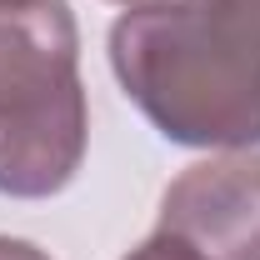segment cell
<instances>
[{"label": "cell", "mask_w": 260, "mask_h": 260, "mask_svg": "<svg viewBox=\"0 0 260 260\" xmlns=\"http://www.w3.org/2000/svg\"><path fill=\"white\" fill-rule=\"evenodd\" d=\"M115 80L150 125L195 150L260 145V60L195 0H145L110 25Z\"/></svg>", "instance_id": "cell-1"}, {"label": "cell", "mask_w": 260, "mask_h": 260, "mask_svg": "<svg viewBox=\"0 0 260 260\" xmlns=\"http://www.w3.org/2000/svg\"><path fill=\"white\" fill-rule=\"evenodd\" d=\"M80 30L65 0L0 5V195L45 200L85 160Z\"/></svg>", "instance_id": "cell-2"}, {"label": "cell", "mask_w": 260, "mask_h": 260, "mask_svg": "<svg viewBox=\"0 0 260 260\" xmlns=\"http://www.w3.org/2000/svg\"><path fill=\"white\" fill-rule=\"evenodd\" d=\"M160 230L195 260H260V155L225 150L170 180Z\"/></svg>", "instance_id": "cell-3"}, {"label": "cell", "mask_w": 260, "mask_h": 260, "mask_svg": "<svg viewBox=\"0 0 260 260\" xmlns=\"http://www.w3.org/2000/svg\"><path fill=\"white\" fill-rule=\"evenodd\" d=\"M195 5L210 25H220L240 50L260 60V0H195Z\"/></svg>", "instance_id": "cell-4"}, {"label": "cell", "mask_w": 260, "mask_h": 260, "mask_svg": "<svg viewBox=\"0 0 260 260\" xmlns=\"http://www.w3.org/2000/svg\"><path fill=\"white\" fill-rule=\"evenodd\" d=\"M125 260H195V255L185 250V245H180V240H175V235L155 230V235H150L145 245H135V250H130Z\"/></svg>", "instance_id": "cell-5"}, {"label": "cell", "mask_w": 260, "mask_h": 260, "mask_svg": "<svg viewBox=\"0 0 260 260\" xmlns=\"http://www.w3.org/2000/svg\"><path fill=\"white\" fill-rule=\"evenodd\" d=\"M0 260H50L40 245L30 240H10V235H0Z\"/></svg>", "instance_id": "cell-6"}, {"label": "cell", "mask_w": 260, "mask_h": 260, "mask_svg": "<svg viewBox=\"0 0 260 260\" xmlns=\"http://www.w3.org/2000/svg\"><path fill=\"white\" fill-rule=\"evenodd\" d=\"M0 5H30V0H0Z\"/></svg>", "instance_id": "cell-7"}, {"label": "cell", "mask_w": 260, "mask_h": 260, "mask_svg": "<svg viewBox=\"0 0 260 260\" xmlns=\"http://www.w3.org/2000/svg\"><path fill=\"white\" fill-rule=\"evenodd\" d=\"M115 5H145V0H115Z\"/></svg>", "instance_id": "cell-8"}]
</instances>
